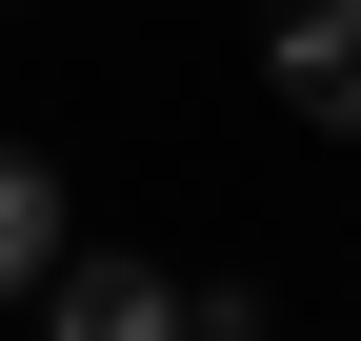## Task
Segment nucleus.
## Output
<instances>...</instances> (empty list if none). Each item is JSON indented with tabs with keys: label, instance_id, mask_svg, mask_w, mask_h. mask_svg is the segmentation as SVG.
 <instances>
[{
	"label": "nucleus",
	"instance_id": "1",
	"mask_svg": "<svg viewBox=\"0 0 361 341\" xmlns=\"http://www.w3.org/2000/svg\"><path fill=\"white\" fill-rule=\"evenodd\" d=\"M261 80H281L301 120L361 141V0H261Z\"/></svg>",
	"mask_w": 361,
	"mask_h": 341
},
{
	"label": "nucleus",
	"instance_id": "2",
	"mask_svg": "<svg viewBox=\"0 0 361 341\" xmlns=\"http://www.w3.org/2000/svg\"><path fill=\"white\" fill-rule=\"evenodd\" d=\"M40 321H61V341H201V281H161V261H61Z\"/></svg>",
	"mask_w": 361,
	"mask_h": 341
},
{
	"label": "nucleus",
	"instance_id": "3",
	"mask_svg": "<svg viewBox=\"0 0 361 341\" xmlns=\"http://www.w3.org/2000/svg\"><path fill=\"white\" fill-rule=\"evenodd\" d=\"M61 261H80V241H61V161L0 141V302H61Z\"/></svg>",
	"mask_w": 361,
	"mask_h": 341
}]
</instances>
